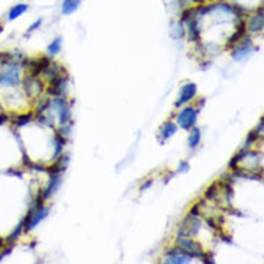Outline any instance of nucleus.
Here are the masks:
<instances>
[{"mask_svg":"<svg viewBox=\"0 0 264 264\" xmlns=\"http://www.w3.org/2000/svg\"><path fill=\"white\" fill-rule=\"evenodd\" d=\"M175 133H176V126L173 125L172 122L165 123V125L162 126V129H160V136H162V139L163 140L172 137Z\"/></svg>","mask_w":264,"mask_h":264,"instance_id":"obj_15","label":"nucleus"},{"mask_svg":"<svg viewBox=\"0 0 264 264\" xmlns=\"http://www.w3.org/2000/svg\"><path fill=\"white\" fill-rule=\"evenodd\" d=\"M61 182H63V176H61V173H55V175H51L49 184H48L47 189H45V191H44V194H42L44 199L51 198V195H54V194L58 191V188L61 187Z\"/></svg>","mask_w":264,"mask_h":264,"instance_id":"obj_8","label":"nucleus"},{"mask_svg":"<svg viewBox=\"0 0 264 264\" xmlns=\"http://www.w3.org/2000/svg\"><path fill=\"white\" fill-rule=\"evenodd\" d=\"M198 211H199V205H195V206L191 209L189 215H192V217H197V215H198Z\"/></svg>","mask_w":264,"mask_h":264,"instance_id":"obj_25","label":"nucleus"},{"mask_svg":"<svg viewBox=\"0 0 264 264\" xmlns=\"http://www.w3.org/2000/svg\"><path fill=\"white\" fill-rule=\"evenodd\" d=\"M197 116H198V113H197V110L192 109V107H187V109H184L181 113H179V116H178V122H179V126L182 127V129H191L192 126H195L197 123Z\"/></svg>","mask_w":264,"mask_h":264,"instance_id":"obj_4","label":"nucleus"},{"mask_svg":"<svg viewBox=\"0 0 264 264\" xmlns=\"http://www.w3.org/2000/svg\"><path fill=\"white\" fill-rule=\"evenodd\" d=\"M64 144H65L64 136H61L60 133H57V136H55V156L54 157H58V155L63 152Z\"/></svg>","mask_w":264,"mask_h":264,"instance_id":"obj_19","label":"nucleus"},{"mask_svg":"<svg viewBox=\"0 0 264 264\" xmlns=\"http://www.w3.org/2000/svg\"><path fill=\"white\" fill-rule=\"evenodd\" d=\"M22 225H23V221H22V222H20V224L17 225V228H16L15 231H13V233L9 235V238H7V241H9V243H13L15 240H17V238H19V235H20V231H22Z\"/></svg>","mask_w":264,"mask_h":264,"instance_id":"obj_22","label":"nucleus"},{"mask_svg":"<svg viewBox=\"0 0 264 264\" xmlns=\"http://www.w3.org/2000/svg\"><path fill=\"white\" fill-rule=\"evenodd\" d=\"M0 32H1V26H0Z\"/></svg>","mask_w":264,"mask_h":264,"instance_id":"obj_30","label":"nucleus"},{"mask_svg":"<svg viewBox=\"0 0 264 264\" xmlns=\"http://www.w3.org/2000/svg\"><path fill=\"white\" fill-rule=\"evenodd\" d=\"M244 33H246V23L243 22V23H241V26H240V29L235 32L233 36L230 38V42H228V45H233L234 42H237V41H238V39H240V38H241Z\"/></svg>","mask_w":264,"mask_h":264,"instance_id":"obj_20","label":"nucleus"},{"mask_svg":"<svg viewBox=\"0 0 264 264\" xmlns=\"http://www.w3.org/2000/svg\"><path fill=\"white\" fill-rule=\"evenodd\" d=\"M61 45H63V39L61 38H57V39H54L51 44H49V47H48V54L49 55H57L60 51H61Z\"/></svg>","mask_w":264,"mask_h":264,"instance_id":"obj_17","label":"nucleus"},{"mask_svg":"<svg viewBox=\"0 0 264 264\" xmlns=\"http://www.w3.org/2000/svg\"><path fill=\"white\" fill-rule=\"evenodd\" d=\"M51 103H52V106L57 107L58 116H60V123L63 126L68 125L71 122V107L65 101V98H55Z\"/></svg>","mask_w":264,"mask_h":264,"instance_id":"obj_3","label":"nucleus"},{"mask_svg":"<svg viewBox=\"0 0 264 264\" xmlns=\"http://www.w3.org/2000/svg\"><path fill=\"white\" fill-rule=\"evenodd\" d=\"M6 119H7L6 116H1V117H0V123H1V120H6Z\"/></svg>","mask_w":264,"mask_h":264,"instance_id":"obj_28","label":"nucleus"},{"mask_svg":"<svg viewBox=\"0 0 264 264\" xmlns=\"http://www.w3.org/2000/svg\"><path fill=\"white\" fill-rule=\"evenodd\" d=\"M191 256H188L187 253H176L168 256V259L165 260V263L169 264H184V263H191Z\"/></svg>","mask_w":264,"mask_h":264,"instance_id":"obj_12","label":"nucleus"},{"mask_svg":"<svg viewBox=\"0 0 264 264\" xmlns=\"http://www.w3.org/2000/svg\"><path fill=\"white\" fill-rule=\"evenodd\" d=\"M218 194V184H212L211 187L208 188V191L205 192V198L206 199H214Z\"/></svg>","mask_w":264,"mask_h":264,"instance_id":"obj_21","label":"nucleus"},{"mask_svg":"<svg viewBox=\"0 0 264 264\" xmlns=\"http://www.w3.org/2000/svg\"><path fill=\"white\" fill-rule=\"evenodd\" d=\"M42 88H44V84H42V81L38 79V77L29 75V77L25 79V91H26V94L29 97L39 95L41 91H42Z\"/></svg>","mask_w":264,"mask_h":264,"instance_id":"obj_7","label":"nucleus"},{"mask_svg":"<svg viewBox=\"0 0 264 264\" xmlns=\"http://www.w3.org/2000/svg\"><path fill=\"white\" fill-rule=\"evenodd\" d=\"M41 25H42V19H38V20H36L35 23H32L31 26H29V29H28V32L31 33V32L36 31V29H38V28H39Z\"/></svg>","mask_w":264,"mask_h":264,"instance_id":"obj_24","label":"nucleus"},{"mask_svg":"<svg viewBox=\"0 0 264 264\" xmlns=\"http://www.w3.org/2000/svg\"><path fill=\"white\" fill-rule=\"evenodd\" d=\"M66 162H68V156H65L64 157V155L57 160V163L52 166V169H49V173L51 175H55V173H61L63 171H65V166H66Z\"/></svg>","mask_w":264,"mask_h":264,"instance_id":"obj_16","label":"nucleus"},{"mask_svg":"<svg viewBox=\"0 0 264 264\" xmlns=\"http://www.w3.org/2000/svg\"><path fill=\"white\" fill-rule=\"evenodd\" d=\"M178 243H179V247L184 250L188 256H191L192 259H194V257L203 259L202 247L198 243H195L194 240H191V237H179V235H178Z\"/></svg>","mask_w":264,"mask_h":264,"instance_id":"obj_2","label":"nucleus"},{"mask_svg":"<svg viewBox=\"0 0 264 264\" xmlns=\"http://www.w3.org/2000/svg\"><path fill=\"white\" fill-rule=\"evenodd\" d=\"M187 169H188V163H187V162H184V163H182V169H181V171L185 172Z\"/></svg>","mask_w":264,"mask_h":264,"instance_id":"obj_27","label":"nucleus"},{"mask_svg":"<svg viewBox=\"0 0 264 264\" xmlns=\"http://www.w3.org/2000/svg\"><path fill=\"white\" fill-rule=\"evenodd\" d=\"M29 120H31V116H29V114H26V116H20V117H17V119H16V125L17 126L26 125Z\"/></svg>","mask_w":264,"mask_h":264,"instance_id":"obj_23","label":"nucleus"},{"mask_svg":"<svg viewBox=\"0 0 264 264\" xmlns=\"http://www.w3.org/2000/svg\"><path fill=\"white\" fill-rule=\"evenodd\" d=\"M81 4V0H64L63 1V13L64 15H72Z\"/></svg>","mask_w":264,"mask_h":264,"instance_id":"obj_13","label":"nucleus"},{"mask_svg":"<svg viewBox=\"0 0 264 264\" xmlns=\"http://www.w3.org/2000/svg\"><path fill=\"white\" fill-rule=\"evenodd\" d=\"M195 95H197V84L188 82V84H185V85L181 88L179 98H178V101L175 103V106L179 107V106H182V104H187L188 101H191Z\"/></svg>","mask_w":264,"mask_h":264,"instance_id":"obj_5","label":"nucleus"},{"mask_svg":"<svg viewBox=\"0 0 264 264\" xmlns=\"http://www.w3.org/2000/svg\"><path fill=\"white\" fill-rule=\"evenodd\" d=\"M20 82V65L17 63H7L0 72V84L6 87H15Z\"/></svg>","mask_w":264,"mask_h":264,"instance_id":"obj_1","label":"nucleus"},{"mask_svg":"<svg viewBox=\"0 0 264 264\" xmlns=\"http://www.w3.org/2000/svg\"><path fill=\"white\" fill-rule=\"evenodd\" d=\"M264 28V15H263V10H260L259 13L256 16H253L251 19H250L249 22V31L250 32H262Z\"/></svg>","mask_w":264,"mask_h":264,"instance_id":"obj_10","label":"nucleus"},{"mask_svg":"<svg viewBox=\"0 0 264 264\" xmlns=\"http://www.w3.org/2000/svg\"><path fill=\"white\" fill-rule=\"evenodd\" d=\"M66 82H68V77L52 78L51 88L48 90V93L57 95V97H63L66 94Z\"/></svg>","mask_w":264,"mask_h":264,"instance_id":"obj_6","label":"nucleus"},{"mask_svg":"<svg viewBox=\"0 0 264 264\" xmlns=\"http://www.w3.org/2000/svg\"><path fill=\"white\" fill-rule=\"evenodd\" d=\"M195 1H202V0H195Z\"/></svg>","mask_w":264,"mask_h":264,"instance_id":"obj_29","label":"nucleus"},{"mask_svg":"<svg viewBox=\"0 0 264 264\" xmlns=\"http://www.w3.org/2000/svg\"><path fill=\"white\" fill-rule=\"evenodd\" d=\"M188 22V32H189V39L191 41H194V42H198L199 41V35H201V32H199V28H198V22H197V16L194 15V12H192V15L189 16V19L187 20Z\"/></svg>","mask_w":264,"mask_h":264,"instance_id":"obj_9","label":"nucleus"},{"mask_svg":"<svg viewBox=\"0 0 264 264\" xmlns=\"http://www.w3.org/2000/svg\"><path fill=\"white\" fill-rule=\"evenodd\" d=\"M28 10V4H25V3H22V4H16L13 6L12 9H10V12H9V20H15L17 19L19 16H22L25 12Z\"/></svg>","mask_w":264,"mask_h":264,"instance_id":"obj_14","label":"nucleus"},{"mask_svg":"<svg viewBox=\"0 0 264 264\" xmlns=\"http://www.w3.org/2000/svg\"><path fill=\"white\" fill-rule=\"evenodd\" d=\"M201 141V132L199 129H194L192 133L189 134V146L191 147H197Z\"/></svg>","mask_w":264,"mask_h":264,"instance_id":"obj_18","label":"nucleus"},{"mask_svg":"<svg viewBox=\"0 0 264 264\" xmlns=\"http://www.w3.org/2000/svg\"><path fill=\"white\" fill-rule=\"evenodd\" d=\"M251 51H253V45H251V42H246L244 45H241L240 48H237L235 51H234L233 54V58L234 60H237V61H243L246 57H249L250 54H251Z\"/></svg>","mask_w":264,"mask_h":264,"instance_id":"obj_11","label":"nucleus"},{"mask_svg":"<svg viewBox=\"0 0 264 264\" xmlns=\"http://www.w3.org/2000/svg\"><path fill=\"white\" fill-rule=\"evenodd\" d=\"M150 185H152V181H149V182H147V184H146V185H143V187H141V189H143V191H144V189H147V188L150 187Z\"/></svg>","mask_w":264,"mask_h":264,"instance_id":"obj_26","label":"nucleus"}]
</instances>
